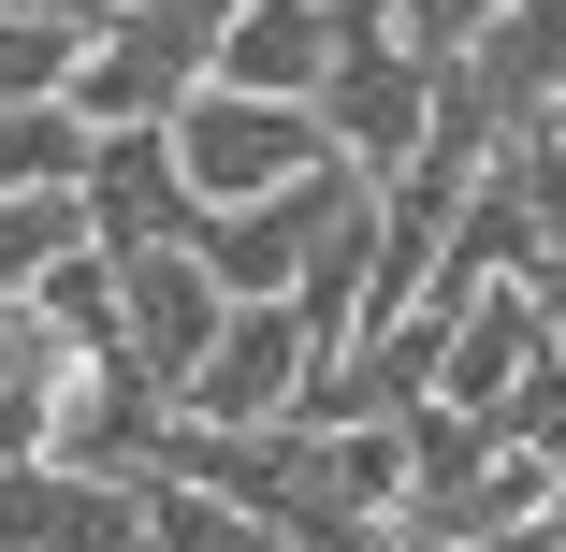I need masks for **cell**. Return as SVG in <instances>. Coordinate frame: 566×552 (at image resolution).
I'll use <instances>...</instances> for the list:
<instances>
[{
	"instance_id": "cell-1",
	"label": "cell",
	"mask_w": 566,
	"mask_h": 552,
	"mask_svg": "<svg viewBox=\"0 0 566 552\" xmlns=\"http://www.w3.org/2000/svg\"><path fill=\"white\" fill-rule=\"evenodd\" d=\"M436 87L450 59H421L392 30V0H334V73H319V146L349 175H407L436 146Z\"/></svg>"
},
{
	"instance_id": "cell-2",
	"label": "cell",
	"mask_w": 566,
	"mask_h": 552,
	"mask_svg": "<svg viewBox=\"0 0 566 552\" xmlns=\"http://www.w3.org/2000/svg\"><path fill=\"white\" fill-rule=\"evenodd\" d=\"M233 15H248V0H132L117 30H87L73 117H87V132H160V117H189V87H218Z\"/></svg>"
},
{
	"instance_id": "cell-3",
	"label": "cell",
	"mask_w": 566,
	"mask_h": 552,
	"mask_svg": "<svg viewBox=\"0 0 566 552\" xmlns=\"http://www.w3.org/2000/svg\"><path fill=\"white\" fill-rule=\"evenodd\" d=\"M175 160H189V204H276L305 189L334 146H319V102H262V87H189V117H175Z\"/></svg>"
},
{
	"instance_id": "cell-4",
	"label": "cell",
	"mask_w": 566,
	"mask_h": 552,
	"mask_svg": "<svg viewBox=\"0 0 566 552\" xmlns=\"http://www.w3.org/2000/svg\"><path fill=\"white\" fill-rule=\"evenodd\" d=\"M44 466H87V480H132V494H146V480L175 466V393H160L132 350H73Z\"/></svg>"
},
{
	"instance_id": "cell-5",
	"label": "cell",
	"mask_w": 566,
	"mask_h": 552,
	"mask_svg": "<svg viewBox=\"0 0 566 552\" xmlns=\"http://www.w3.org/2000/svg\"><path fill=\"white\" fill-rule=\"evenodd\" d=\"M319 364H334V335H319L305 305H233V335H218L203 378H189V421L262 436V421H291V407L319 393Z\"/></svg>"
},
{
	"instance_id": "cell-6",
	"label": "cell",
	"mask_w": 566,
	"mask_h": 552,
	"mask_svg": "<svg viewBox=\"0 0 566 552\" xmlns=\"http://www.w3.org/2000/svg\"><path fill=\"white\" fill-rule=\"evenodd\" d=\"M117 335H132V364L189 407V378H203V350L233 335V291H218V262H203V233L189 248H117Z\"/></svg>"
},
{
	"instance_id": "cell-7",
	"label": "cell",
	"mask_w": 566,
	"mask_h": 552,
	"mask_svg": "<svg viewBox=\"0 0 566 552\" xmlns=\"http://www.w3.org/2000/svg\"><path fill=\"white\" fill-rule=\"evenodd\" d=\"M87 248H189L203 233V204H189V160H175V117L160 132H87Z\"/></svg>"
},
{
	"instance_id": "cell-8",
	"label": "cell",
	"mask_w": 566,
	"mask_h": 552,
	"mask_svg": "<svg viewBox=\"0 0 566 552\" xmlns=\"http://www.w3.org/2000/svg\"><path fill=\"white\" fill-rule=\"evenodd\" d=\"M450 102H480V132H537L552 102H566V0H509V15L450 59Z\"/></svg>"
},
{
	"instance_id": "cell-9",
	"label": "cell",
	"mask_w": 566,
	"mask_h": 552,
	"mask_svg": "<svg viewBox=\"0 0 566 552\" xmlns=\"http://www.w3.org/2000/svg\"><path fill=\"white\" fill-rule=\"evenodd\" d=\"M0 552H146V494L87 466H0Z\"/></svg>"
},
{
	"instance_id": "cell-10",
	"label": "cell",
	"mask_w": 566,
	"mask_h": 552,
	"mask_svg": "<svg viewBox=\"0 0 566 552\" xmlns=\"http://www.w3.org/2000/svg\"><path fill=\"white\" fill-rule=\"evenodd\" d=\"M436 320H450V350H436V407H480V421H494V393H509V378L552 350V335H537V291H523V277H494L480 305H436Z\"/></svg>"
},
{
	"instance_id": "cell-11",
	"label": "cell",
	"mask_w": 566,
	"mask_h": 552,
	"mask_svg": "<svg viewBox=\"0 0 566 552\" xmlns=\"http://www.w3.org/2000/svg\"><path fill=\"white\" fill-rule=\"evenodd\" d=\"M319 73H334V0H248L218 44V87H262V102H319Z\"/></svg>"
},
{
	"instance_id": "cell-12",
	"label": "cell",
	"mask_w": 566,
	"mask_h": 552,
	"mask_svg": "<svg viewBox=\"0 0 566 552\" xmlns=\"http://www.w3.org/2000/svg\"><path fill=\"white\" fill-rule=\"evenodd\" d=\"M59 378H73V335H59L44 305H0V466H44Z\"/></svg>"
},
{
	"instance_id": "cell-13",
	"label": "cell",
	"mask_w": 566,
	"mask_h": 552,
	"mask_svg": "<svg viewBox=\"0 0 566 552\" xmlns=\"http://www.w3.org/2000/svg\"><path fill=\"white\" fill-rule=\"evenodd\" d=\"M480 189L509 204V233H523V262H566V146H552V132H509V146L480 160Z\"/></svg>"
},
{
	"instance_id": "cell-14",
	"label": "cell",
	"mask_w": 566,
	"mask_h": 552,
	"mask_svg": "<svg viewBox=\"0 0 566 552\" xmlns=\"http://www.w3.org/2000/svg\"><path fill=\"white\" fill-rule=\"evenodd\" d=\"M73 248H87V204L73 189H0V305H30Z\"/></svg>"
},
{
	"instance_id": "cell-15",
	"label": "cell",
	"mask_w": 566,
	"mask_h": 552,
	"mask_svg": "<svg viewBox=\"0 0 566 552\" xmlns=\"http://www.w3.org/2000/svg\"><path fill=\"white\" fill-rule=\"evenodd\" d=\"M146 552H291V538L233 494H203V480H146Z\"/></svg>"
},
{
	"instance_id": "cell-16",
	"label": "cell",
	"mask_w": 566,
	"mask_h": 552,
	"mask_svg": "<svg viewBox=\"0 0 566 552\" xmlns=\"http://www.w3.org/2000/svg\"><path fill=\"white\" fill-rule=\"evenodd\" d=\"M87 175V117L73 102H15L0 117V189H73Z\"/></svg>"
},
{
	"instance_id": "cell-17",
	"label": "cell",
	"mask_w": 566,
	"mask_h": 552,
	"mask_svg": "<svg viewBox=\"0 0 566 552\" xmlns=\"http://www.w3.org/2000/svg\"><path fill=\"white\" fill-rule=\"evenodd\" d=\"M494 451H523V466H552V480H566V364H552V350L494 393Z\"/></svg>"
},
{
	"instance_id": "cell-18",
	"label": "cell",
	"mask_w": 566,
	"mask_h": 552,
	"mask_svg": "<svg viewBox=\"0 0 566 552\" xmlns=\"http://www.w3.org/2000/svg\"><path fill=\"white\" fill-rule=\"evenodd\" d=\"M494 15H509V0H392V30H407L421 59H465V44H480Z\"/></svg>"
},
{
	"instance_id": "cell-19",
	"label": "cell",
	"mask_w": 566,
	"mask_h": 552,
	"mask_svg": "<svg viewBox=\"0 0 566 552\" xmlns=\"http://www.w3.org/2000/svg\"><path fill=\"white\" fill-rule=\"evenodd\" d=\"M0 15H44V30H73V44H87V30H117L132 0H0Z\"/></svg>"
},
{
	"instance_id": "cell-20",
	"label": "cell",
	"mask_w": 566,
	"mask_h": 552,
	"mask_svg": "<svg viewBox=\"0 0 566 552\" xmlns=\"http://www.w3.org/2000/svg\"><path fill=\"white\" fill-rule=\"evenodd\" d=\"M523 291H537V335H552V364H566V262H523Z\"/></svg>"
},
{
	"instance_id": "cell-21",
	"label": "cell",
	"mask_w": 566,
	"mask_h": 552,
	"mask_svg": "<svg viewBox=\"0 0 566 552\" xmlns=\"http://www.w3.org/2000/svg\"><path fill=\"white\" fill-rule=\"evenodd\" d=\"M407 552H537V538H407Z\"/></svg>"
},
{
	"instance_id": "cell-22",
	"label": "cell",
	"mask_w": 566,
	"mask_h": 552,
	"mask_svg": "<svg viewBox=\"0 0 566 552\" xmlns=\"http://www.w3.org/2000/svg\"><path fill=\"white\" fill-rule=\"evenodd\" d=\"M537 132H552V146H566V102H552V117H537Z\"/></svg>"
}]
</instances>
